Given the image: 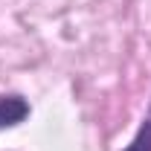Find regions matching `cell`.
<instances>
[{
	"instance_id": "obj_1",
	"label": "cell",
	"mask_w": 151,
	"mask_h": 151,
	"mask_svg": "<svg viewBox=\"0 0 151 151\" xmlns=\"http://www.w3.org/2000/svg\"><path fill=\"white\" fill-rule=\"evenodd\" d=\"M29 116V102L18 93L0 96V128H15Z\"/></svg>"
},
{
	"instance_id": "obj_2",
	"label": "cell",
	"mask_w": 151,
	"mask_h": 151,
	"mask_svg": "<svg viewBox=\"0 0 151 151\" xmlns=\"http://www.w3.org/2000/svg\"><path fill=\"white\" fill-rule=\"evenodd\" d=\"M122 151H151V111L145 113V119H142L139 131L134 134V139H131Z\"/></svg>"
}]
</instances>
